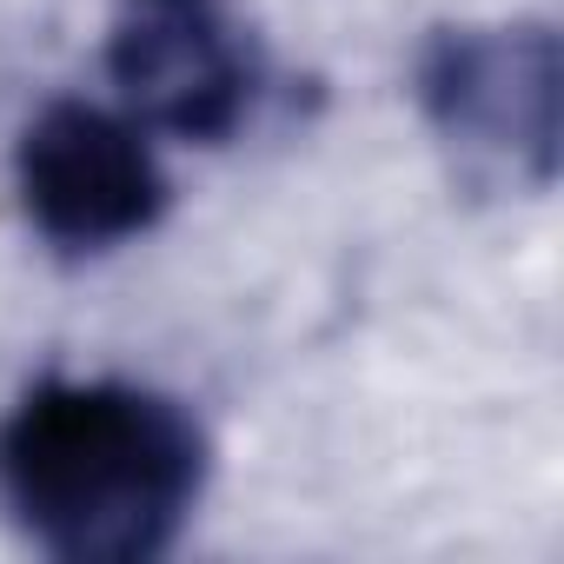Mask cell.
Masks as SVG:
<instances>
[{
  "mask_svg": "<svg viewBox=\"0 0 564 564\" xmlns=\"http://www.w3.org/2000/svg\"><path fill=\"white\" fill-rule=\"evenodd\" d=\"M412 100L465 180L498 193H544L557 180L551 21L438 28L412 61Z\"/></svg>",
  "mask_w": 564,
  "mask_h": 564,
  "instance_id": "cell-2",
  "label": "cell"
},
{
  "mask_svg": "<svg viewBox=\"0 0 564 564\" xmlns=\"http://www.w3.org/2000/svg\"><path fill=\"white\" fill-rule=\"evenodd\" d=\"M21 206L54 252H113L160 226L166 173L127 113L94 100H54L28 120L14 153Z\"/></svg>",
  "mask_w": 564,
  "mask_h": 564,
  "instance_id": "cell-3",
  "label": "cell"
},
{
  "mask_svg": "<svg viewBox=\"0 0 564 564\" xmlns=\"http://www.w3.org/2000/svg\"><path fill=\"white\" fill-rule=\"evenodd\" d=\"M206 491L199 419L133 379H41L0 419V511L61 564L160 557Z\"/></svg>",
  "mask_w": 564,
  "mask_h": 564,
  "instance_id": "cell-1",
  "label": "cell"
},
{
  "mask_svg": "<svg viewBox=\"0 0 564 564\" xmlns=\"http://www.w3.org/2000/svg\"><path fill=\"white\" fill-rule=\"evenodd\" d=\"M107 74L147 127L193 147L232 140L259 94V54L219 0H120Z\"/></svg>",
  "mask_w": 564,
  "mask_h": 564,
  "instance_id": "cell-4",
  "label": "cell"
}]
</instances>
